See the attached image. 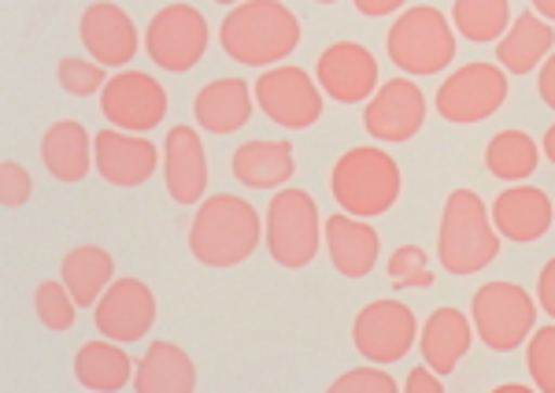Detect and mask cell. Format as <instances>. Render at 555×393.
Listing matches in <instances>:
<instances>
[{"instance_id": "cell-35", "label": "cell", "mask_w": 555, "mask_h": 393, "mask_svg": "<svg viewBox=\"0 0 555 393\" xmlns=\"http://www.w3.org/2000/svg\"><path fill=\"white\" fill-rule=\"evenodd\" d=\"M330 393H397V379L389 371H382V364H366V368H352L337 375L326 386Z\"/></svg>"}, {"instance_id": "cell-10", "label": "cell", "mask_w": 555, "mask_h": 393, "mask_svg": "<svg viewBox=\"0 0 555 393\" xmlns=\"http://www.w3.org/2000/svg\"><path fill=\"white\" fill-rule=\"evenodd\" d=\"M418 316L408 301L378 297L352 319V345L366 364H397L418 345Z\"/></svg>"}, {"instance_id": "cell-42", "label": "cell", "mask_w": 555, "mask_h": 393, "mask_svg": "<svg viewBox=\"0 0 555 393\" xmlns=\"http://www.w3.org/2000/svg\"><path fill=\"white\" fill-rule=\"evenodd\" d=\"M541 153L552 160V167H555V123L548 130H544V138H541Z\"/></svg>"}, {"instance_id": "cell-45", "label": "cell", "mask_w": 555, "mask_h": 393, "mask_svg": "<svg viewBox=\"0 0 555 393\" xmlns=\"http://www.w3.org/2000/svg\"><path fill=\"white\" fill-rule=\"evenodd\" d=\"M319 4H337V0H319Z\"/></svg>"}, {"instance_id": "cell-5", "label": "cell", "mask_w": 555, "mask_h": 393, "mask_svg": "<svg viewBox=\"0 0 555 393\" xmlns=\"http://www.w3.org/2000/svg\"><path fill=\"white\" fill-rule=\"evenodd\" d=\"M385 56L408 78L441 75L455 60V26L434 4L404 8L385 30Z\"/></svg>"}, {"instance_id": "cell-13", "label": "cell", "mask_w": 555, "mask_h": 393, "mask_svg": "<svg viewBox=\"0 0 555 393\" xmlns=\"http://www.w3.org/2000/svg\"><path fill=\"white\" fill-rule=\"evenodd\" d=\"M426 112H429L426 93L415 86V78L400 75L374 89V97L363 109V130L378 145H400V141H411L423 130Z\"/></svg>"}, {"instance_id": "cell-16", "label": "cell", "mask_w": 555, "mask_h": 393, "mask_svg": "<svg viewBox=\"0 0 555 393\" xmlns=\"http://www.w3.org/2000/svg\"><path fill=\"white\" fill-rule=\"evenodd\" d=\"M93 160L96 175L107 186H119V190H133V186H145L159 167V149L152 145L145 134H130L119 127H107L93 134Z\"/></svg>"}, {"instance_id": "cell-30", "label": "cell", "mask_w": 555, "mask_h": 393, "mask_svg": "<svg viewBox=\"0 0 555 393\" xmlns=\"http://www.w3.org/2000/svg\"><path fill=\"white\" fill-rule=\"evenodd\" d=\"M452 26L474 45H492L512 26V0H452Z\"/></svg>"}, {"instance_id": "cell-41", "label": "cell", "mask_w": 555, "mask_h": 393, "mask_svg": "<svg viewBox=\"0 0 555 393\" xmlns=\"http://www.w3.org/2000/svg\"><path fill=\"white\" fill-rule=\"evenodd\" d=\"M530 8H533L537 15H541L544 23L555 26V0H530Z\"/></svg>"}, {"instance_id": "cell-25", "label": "cell", "mask_w": 555, "mask_h": 393, "mask_svg": "<svg viewBox=\"0 0 555 393\" xmlns=\"http://www.w3.org/2000/svg\"><path fill=\"white\" fill-rule=\"evenodd\" d=\"M552 49H555V26L544 23L530 8V12L515 15L512 26L504 30V38L496 41V64L507 75H533L548 60Z\"/></svg>"}, {"instance_id": "cell-31", "label": "cell", "mask_w": 555, "mask_h": 393, "mask_svg": "<svg viewBox=\"0 0 555 393\" xmlns=\"http://www.w3.org/2000/svg\"><path fill=\"white\" fill-rule=\"evenodd\" d=\"M34 312H38L41 327L64 334V330L75 327L78 301L70 297V290L64 286V279H44L38 290H34Z\"/></svg>"}, {"instance_id": "cell-44", "label": "cell", "mask_w": 555, "mask_h": 393, "mask_svg": "<svg viewBox=\"0 0 555 393\" xmlns=\"http://www.w3.org/2000/svg\"><path fill=\"white\" fill-rule=\"evenodd\" d=\"M215 4H241V0H215Z\"/></svg>"}, {"instance_id": "cell-29", "label": "cell", "mask_w": 555, "mask_h": 393, "mask_svg": "<svg viewBox=\"0 0 555 393\" xmlns=\"http://www.w3.org/2000/svg\"><path fill=\"white\" fill-rule=\"evenodd\" d=\"M481 160H486V172L500 178V182H526V178H533L537 164H541V145L526 130L507 127L486 141Z\"/></svg>"}, {"instance_id": "cell-19", "label": "cell", "mask_w": 555, "mask_h": 393, "mask_svg": "<svg viewBox=\"0 0 555 393\" xmlns=\"http://www.w3.org/2000/svg\"><path fill=\"white\" fill-rule=\"evenodd\" d=\"M164 182L171 201L178 204H201L208 193V149H204L201 130L190 123H178L164 138Z\"/></svg>"}, {"instance_id": "cell-23", "label": "cell", "mask_w": 555, "mask_h": 393, "mask_svg": "<svg viewBox=\"0 0 555 393\" xmlns=\"http://www.w3.org/2000/svg\"><path fill=\"white\" fill-rule=\"evenodd\" d=\"M230 172L248 190H278L297 175V153L282 138H253L241 141L230 156Z\"/></svg>"}, {"instance_id": "cell-2", "label": "cell", "mask_w": 555, "mask_h": 393, "mask_svg": "<svg viewBox=\"0 0 555 393\" xmlns=\"http://www.w3.org/2000/svg\"><path fill=\"white\" fill-rule=\"evenodd\" d=\"M263 241V219L245 196L211 193L201 201L190 223V253L201 267H237Z\"/></svg>"}, {"instance_id": "cell-4", "label": "cell", "mask_w": 555, "mask_h": 393, "mask_svg": "<svg viewBox=\"0 0 555 393\" xmlns=\"http://www.w3.org/2000/svg\"><path fill=\"white\" fill-rule=\"evenodd\" d=\"M400 190H404V172H400L397 156L378 145L348 149L330 167V196L348 216L378 219L389 208H397Z\"/></svg>"}, {"instance_id": "cell-14", "label": "cell", "mask_w": 555, "mask_h": 393, "mask_svg": "<svg viewBox=\"0 0 555 393\" xmlns=\"http://www.w3.org/2000/svg\"><path fill=\"white\" fill-rule=\"evenodd\" d=\"M315 83L337 104L371 101L378 89V56L360 41H330L315 60Z\"/></svg>"}, {"instance_id": "cell-21", "label": "cell", "mask_w": 555, "mask_h": 393, "mask_svg": "<svg viewBox=\"0 0 555 393\" xmlns=\"http://www.w3.org/2000/svg\"><path fill=\"white\" fill-rule=\"evenodd\" d=\"M256 112V89L245 78H211L193 97V119L204 134H237L253 123Z\"/></svg>"}, {"instance_id": "cell-22", "label": "cell", "mask_w": 555, "mask_h": 393, "mask_svg": "<svg viewBox=\"0 0 555 393\" xmlns=\"http://www.w3.org/2000/svg\"><path fill=\"white\" fill-rule=\"evenodd\" d=\"M474 345V324L463 308L441 305L418 327V353L437 375H452Z\"/></svg>"}, {"instance_id": "cell-26", "label": "cell", "mask_w": 555, "mask_h": 393, "mask_svg": "<svg viewBox=\"0 0 555 393\" xmlns=\"http://www.w3.org/2000/svg\"><path fill=\"white\" fill-rule=\"evenodd\" d=\"M138 393H193L196 390V364L193 356L175 342H152L133 371Z\"/></svg>"}, {"instance_id": "cell-28", "label": "cell", "mask_w": 555, "mask_h": 393, "mask_svg": "<svg viewBox=\"0 0 555 393\" xmlns=\"http://www.w3.org/2000/svg\"><path fill=\"white\" fill-rule=\"evenodd\" d=\"M60 279L78 301V308H93L101 293L115 282V256L104 245H75L60 261Z\"/></svg>"}, {"instance_id": "cell-1", "label": "cell", "mask_w": 555, "mask_h": 393, "mask_svg": "<svg viewBox=\"0 0 555 393\" xmlns=\"http://www.w3.org/2000/svg\"><path fill=\"white\" fill-rule=\"evenodd\" d=\"M304 26L282 0H241L219 23V45L234 64L278 67L297 52Z\"/></svg>"}, {"instance_id": "cell-17", "label": "cell", "mask_w": 555, "mask_h": 393, "mask_svg": "<svg viewBox=\"0 0 555 393\" xmlns=\"http://www.w3.org/2000/svg\"><path fill=\"white\" fill-rule=\"evenodd\" d=\"M78 38L89 60L104 67H127L141 49V34L133 26L127 8H119L115 0H93L78 20Z\"/></svg>"}, {"instance_id": "cell-32", "label": "cell", "mask_w": 555, "mask_h": 393, "mask_svg": "<svg viewBox=\"0 0 555 393\" xmlns=\"http://www.w3.org/2000/svg\"><path fill=\"white\" fill-rule=\"evenodd\" d=\"M385 271H389V282L397 286V290H429V286H434L429 253H426L423 245H415V241L392 249Z\"/></svg>"}, {"instance_id": "cell-3", "label": "cell", "mask_w": 555, "mask_h": 393, "mask_svg": "<svg viewBox=\"0 0 555 393\" xmlns=\"http://www.w3.org/2000/svg\"><path fill=\"white\" fill-rule=\"evenodd\" d=\"M500 230L492 227L489 204L481 201V193L452 190L444 196L441 223H437V264L449 275H478L500 256Z\"/></svg>"}, {"instance_id": "cell-12", "label": "cell", "mask_w": 555, "mask_h": 393, "mask_svg": "<svg viewBox=\"0 0 555 393\" xmlns=\"http://www.w3.org/2000/svg\"><path fill=\"white\" fill-rule=\"evenodd\" d=\"M167 89L145 71H119L101 89V112L112 127L130 134H149L167 119Z\"/></svg>"}, {"instance_id": "cell-11", "label": "cell", "mask_w": 555, "mask_h": 393, "mask_svg": "<svg viewBox=\"0 0 555 393\" xmlns=\"http://www.w3.org/2000/svg\"><path fill=\"white\" fill-rule=\"evenodd\" d=\"M256 104L274 127L282 130H308L322 119V89L311 71L297 64H278L267 67L253 83Z\"/></svg>"}, {"instance_id": "cell-34", "label": "cell", "mask_w": 555, "mask_h": 393, "mask_svg": "<svg viewBox=\"0 0 555 393\" xmlns=\"http://www.w3.org/2000/svg\"><path fill=\"white\" fill-rule=\"evenodd\" d=\"M56 83L60 89H67L70 97H93V93H101L107 83V67L96 64V60L64 56L56 64Z\"/></svg>"}, {"instance_id": "cell-24", "label": "cell", "mask_w": 555, "mask_h": 393, "mask_svg": "<svg viewBox=\"0 0 555 393\" xmlns=\"http://www.w3.org/2000/svg\"><path fill=\"white\" fill-rule=\"evenodd\" d=\"M41 164L56 182H82L93 172V134L78 119H60L41 138Z\"/></svg>"}, {"instance_id": "cell-8", "label": "cell", "mask_w": 555, "mask_h": 393, "mask_svg": "<svg viewBox=\"0 0 555 393\" xmlns=\"http://www.w3.org/2000/svg\"><path fill=\"white\" fill-rule=\"evenodd\" d=\"M512 83H507V71L489 60H470V64L455 67L449 78L441 83L434 97V109L444 123L455 127H467V123H486L500 109H504Z\"/></svg>"}, {"instance_id": "cell-43", "label": "cell", "mask_w": 555, "mask_h": 393, "mask_svg": "<svg viewBox=\"0 0 555 393\" xmlns=\"http://www.w3.org/2000/svg\"><path fill=\"white\" fill-rule=\"evenodd\" d=\"M530 390H537V386H522V382H504V386H496L492 393H530Z\"/></svg>"}, {"instance_id": "cell-7", "label": "cell", "mask_w": 555, "mask_h": 393, "mask_svg": "<svg viewBox=\"0 0 555 393\" xmlns=\"http://www.w3.org/2000/svg\"><path fill=\"white\" fill-rule=\"evenodd\" d=\"M263 245L271 261L285 271H300L319 256L322 245V219L319 204L308 190L285 186L271 196L263 212Z\"/></svg>"}, {"instance_id": "cell-9", "label": "cell", "mask_w": 555, "mask_h": 393, "mask_svg": "<svg viewBox=\"0 0 555 393\" xmlns=\"http://www.w3.org/2000/svg\"><path fill=\"white\" fill-rule=\"evenodd\" d=\"M211 41L208 20L193 4H167L145 26V52L159 71L185 75L204 60Z\"/></svg>"}, {"instance_id": "cell-40", "label": "cell", "mask_w": 555, "mask_h": 393, "mask_svg": "<svg viewBox=\"0 0 555 393\" xmlns=\"http://www.w3.org/2000/svg\"><path fill=\"white\" fill-rule=\"evenodd\" d=\"M408 0H352V8L366 20H382V15H392V12H404Z\"/></svg>"}, {"instance_id": "cell-15", "label": "cell", "mask_w": 555, "mask_h": 393, "mask_svg": "<svg viewBox=\"0 0 555 393\" xmlns=\"http://www.w3.org/2000/svg\"><path fill=\"white\" fill-rule=\"evenodd\" d=\"M152 324H156V293H152L149 282L133 279V275L115 279L93 305V327L112 342H141Z\"/></svg>"}, {"instance_id": "cell-18", "label": "cell", "mask_w": 555, "mask_h": 393, "mask_svg": "<svg viewBox=\"0 0 555 393\" xmlns=\"http://www.w3.org/2000/svg\"><path fill=\"white\" fill-rule=\"evenodd\" d=\"M489 216L492 227L500 230V238L518 241V245H533V241H541L552 230L555 204L548 190H541V186L512 182L489 204Z\"/></svg>"}, {"instance_id": "cell-38", "label": "cell", "mask_w": 555, "mask_h": 393, "mask_svg": "<svg viewBox=\"0 0 555 393\" xmlns=\"http://www.w3.org/2000/svg\"><path fill=\"white\" fill-rule=\"evenodd\" d=\"M537 305H541V312H548V316L555 319V256L552 261H544V267L537 271Z\"/></svg>"}, {"instance_id": "cell-39", "label": "cell", "mask_w": 555, "mask_h": 393, "mask_svg": "<svg viewBox=\"0 0 555 393\" xmlns=\"http://www.w3.org/2000/svg\"><path fill=\"white\" fill-rule=\"evenodd\" d=\"M537 93H541V101L555 112V49L548 52V60L537 67Z\"/></svg>"}, {"instance_id": "cell-33", "label": "cell", "mask_w": 555, "mask_h": 393, "mask_svg": "<svg viewBox=\"0 0 555 393\" xmlns=\"http://www.w3.org/2000/svg\"><path fill=\"white\" fill-rule=\"evenodd\" d=\"M526 371L537 390L555 393V319L552 327H533L526 338Z\"/></svg>"}, {"instance_id": "cell-20", "label": "cell", "mask_w": 555, "mask_h": 393, "mask_svg": "<svg viewBox=\"0 0 555 393\" xmlns=\"http://www.w3.org/2000/svg\"><path fill=\"white\" fill-rule=\"evenodd\" d=\"M322 245H326L334 271L345 279H366L382 256L378 230L360 216H348V212H334L322 219Z\"/></svg>"}, {"instance_id": "cell-37", "label": "cell", "mask_w": 555, "mask_h": 393, "mask_svg": "<svg viewBox=\"0 0 555 393\" xmlns=\"http://www.w3.org/2000/svg\"><path fill=\"white\" fill-rule=\"evenodd\" d=\"M400 390L404 393H444V375H437L429 364H423V368L408 371V379Z\"/></svg>"}, {"instance_id": "cell-36", "label": "cell", "mask_w": 555, "mask_h": 393, "mask_svg": "<svg viewBox=\"0 0 555 393\" xmlns=\"http://www.w3.org/2000/svg\"><path fill=\"white\" fill-rule=\"evenodd\" d=\"M34 196V175L26 172L20 160H4L0 164V204L4 208H23Z\"/></svg>"}, {"instance_id": "cell-6", "label": "cell", "mask_w": 555, "mask_h": 393, "mask_svg": "<svg viewBox=\"0 0 555 393\" xmlns=\"http://www.w3.org/2000/svg\"><path fill=\"white\" fill-rule=\"evenodd\" d=\"M537 297L526 286L507 282V279H492L481 282L470 293V324L474 338H478L486 350L492 353H515L526 345V338L537 327Z\"/></svg>"}, {"instance_id": "cell-27", "label": "cell", "mask_w": 555, "mask_h": 393, "mask_svg": "<svg viewBox=\"0 0 555 393\" xmlns=\"http://www.w3.org/2000/svg\"><path fill=\"white\" fill-rule=\"evenodd\" d=\"M133 360L130 353L122 350V342H112V338H96V342L78 345L75 353V379L82 390H96V393H115L127 390L133 382Z\"/></svg>"}]
</instances>
